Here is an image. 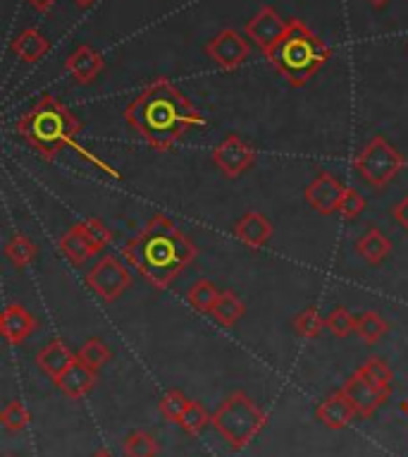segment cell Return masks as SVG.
I'll list each match as a JSON object with an SVG mask.
<instances>
[{
    "instance_id": "obj_16",
    "label": "cell",
    "mask_w": 408,
    "mask_h": 457,
    "mask_svg": "<svg viewBox=\"0 0 408 457\" xmlns=\"http://www.w3.org/2000/svg\"><path fill=\"white\" fill-rule=\"evenodd\" d=\"M103 58L101 53L94 51L89 44H82L77 51L69 53L65 61L67 75L72 77L77 84H94L103 72Z\"/></svg>"
},
{
    "instance_id": "obj_1",
    "label": "cell",
    "mask_w": 408,
    "mask_h": 457,
    "mask_svg": "<svg viewBox=\"0 0 408 457\" xmlns=\"http://www.w3.org/2000/svg\"><path fill=\"white\" fill-rule=\"evenodd\" d=\"M125 120L158 151L172 149L193 128H203L206 118L199 108L167 79H158L126 105Z\"/></svg>"
},
{
    "instance_id": "obj_14",
    "label": "cell",
    "mask_w": 408,
    "mask_h": 457,
    "mask_svg": "<svg viewBox=\"0 0 408 457\" xmlns=\"http://www.w3.org/2000/svg\"><path fill=\"white\" fill-rule=\"evenodd\" d=\"M356 407L351 403L344 390H337L332 395H327L318 407H315V417L322 427L332 428V431H342L349 427L354 417H356Z\"/></svg>"
},
{
    "instance_id": "obj_23",
    "label": "cell",
    "mask_w": 408,
    "mask_h": 457,
    "mask_svg": "<svg viewBox=\"0 0 408 457\" xmlns=\"http://www.w3.org/2000/svg\"><path fill=\"white\" fill-rule=\"evenodd\" d=\"M244 302L239 300L232 290H224V293L220 295V300H217L216 309H213L210 314H213V319H216L223 328H232V326H237V321L244 316Z\"/></svg>"
},
{
    "instance_id": "obj_36",
    "label": "cell",
    "mask_w": 408,
    "mask_h": 457,
    "mask_svg": "<svg viewBox=\"0 0 408 457\" xmlns=\"http://www.w3.org/2000/svg\"><path fill=\"white\" fill-rule=\"evenodd\" d=\"M31 8L37 10V12H41V15H45V12H51L53 5L58 3V0H27Z\"/></svg>"
},
{
    "instance_id": "obj_30",
    "label": "cell",
    "mask_w": 408,
    "mask_h": 457,
    "mask_svg": "<svg viewBox=\"0 0 408 457\" xmlns=\"http://www.w3.org/2000/svg\"><path fill=\"white\" fill-rule=\"evenodd\" d=\"M210 421H213V417L206 412V407L200 405V403H196V400H192L189 407H186V412L182 414V420H179V427L184 428L186 434L196 436L208 427Z\"/></svg>"
},
{
    "instance_id": "obj_15",
    "label": "cell",
    "mask_w": 408,
    "mask_h": 457,
    "mask_svg": "<svg viewBox=\"0 0 408 457\" xmlns=\"http://www.w3.org/2000/svg\"><path fill=\"white\" fill-rule=\"evenodd\" d=\"M273 223L267 220L260 211H246L244 216L239 218L234 228H232V233L237 237L239 242H244L246 247L251 249H263L267 242L273 240Z\"/></svg>"
},
{
    "instance_id": "obj_34",
    "label": "cell",
    "mask_w": 408,
    "mask_h": 457,
    "mask_svg": "<svg viewBox=\"0 0 408 457\" xmlns=\"http://www.w3.org/2000/svg\"><path fill=\"white\" fill-rule=\"evenodd\" d=\"M339 213H342L344 220H354L358 218L361 213L365 211V199L363 195L354 187H347L344 189V196H342V204H339Z\"/></svg>"
},
{
    "instance_id": "obj_9",
    "label": "cell",
    "mask_w": 408,
    "mask_h": 457,
    "mask_svg": "<svg viewBox=\"0 0 408 457\" xmlns=\"http://www.w3.org/2000/svg\"><path fill=\"white\" fill-rule=\"evenodd\" d=\"M256 161V151L251 144H246L241 137L230 135L224 137L223 142L213 149V163L217 165V170L227 178H239L244 175Z\"/></svg>"
},
{
    "instance_id": "obj_35",
    "label": "cell",
    "mask_w": 408,
    "mask_h": 457,
    "mask_svg": "<svg viewBox=\"0 0 408 457\" xmlns=\"http://www.w3.org/2000/svg\"><path fill=\"white\" fill-rule=\"evenodd\" d=\"M392 216H394V220L401 225V230H404V233H408V195L404 196V199H401L396 206H394Z\"/></svg>"
},
{
    "instance_id": "obj_24",
    "label": "cell",
    "mask_w": 408,
    "mask_h": 457,
    "mask_svg": "<svg viewBox=\"0 0 408 457\" xmlns=\"http://www.w3.org/2000/svg\"><path fill=\"white\" fill-rule=\"evenodd\" d=\"M5 256L10 259V263L15 266V269H24V266H29L34 259L38 256V247L34 242L22 233H15L5 242Z\"/></svg>"
},
{
    "instance_id": "obj_21",
    "label": "cell",
    "mask_w": 408,
    "mask_h": 457,
    "mask_svg": "<svg viewBox=\"0 0 408 457\" xmlns=\"http://www.w3.org/2000/svg\"><path fill=\"white\" fill-rule=\"evenodd\" d=\"M356 249L358 254L363 256L371 266H379V263L389 256V252H392V240H389L382 230H378V228H371V230L356 242Z\"/></svg>"
},
{
    "instance_id": "obj_31",
    "label": "cell",
    "mask_w": 408,
    "mask_h": 457,
    "mask_svg": "<svg viewBox=\"0 0 408 457\" xmlns=\"http://www.w3.org/2000/svg\"><path fill=\"white\" fill-rule=\"evenodd\" d=\"M189 403H192V400H189L182 390H170V393H165L163 400L158 403V410H160V414H163L165 420L179 424V420H182V414L186 412Z\"/></svg>"
},
{
    "instance_id": "obj_2",
    "label": "cell",
    "mask_w": 408,
    "mask_h": 457,
    "mask_svg": "<svg viewBox=\"0 0 408 457\" xmlns=\"http://www.w3.org/2000/svg\"><path fill=\"white\" fill-rule=\"evenodd\" d=\"M122 254L153 287L165 290L196 262L199 249L170 218L156 213L142 233L126 242Z\"/></svg>"
},
{
    "instance_id": "obj_41",
    "label": "cell",
    "mask_w": 408,
    "mask_h": 457,
    "mask_svg": "<svg viewBox=\"0 0 408 457\" xmlns=\"http://www.w3.org/2000/svg\"><path fill=\"white\" fill-rule=\"evenodd\" d=\"M5 457H15V455H5Z\"/></svg>"
},
{
    "instance_id": "obj_39",
    "label": "cell",
    "mask_w": 408,
    "mask_h": 457,
    "mask_svg": "<svg viewBox=\"0 0 408 457\" xmlns=\"http://www.w3.org/2000/svg\"><path fill=\"white\" fill-rule=\"evenodd\" d=\"M94 457H112V455H110V450L103 448V450H98V453Z\"/></svg>"
},
{
    "instance_id": "obj_6",
    "label": "cell",
    "mask_w": 408,
    "mask_h": 457,
    "mask_svg": "<svg viewBox=\"0 0 408 457\" xmlns=\"http://www.w3.org/2000/svg\"><path fill=\"white\" fill-rule=\"evenodd\" d=\"M406 158L396 146L387 142L385 137H372L363 149L358 151L354 168L372 187H385L404 170Z\"/></svg>"
},
{
    "instance_id": "obj_13",
    "label": "cell",
    "mask_w": 408,
    "mask_h": 457,
    "mask_svg": "<svg viewBox=\"0 0 408 457\" xmlns=\"http://www.w3.org/2000/svg\"><path fill=\"white\" fill-rule=\"evenodd\" d=\"M96 383H98V371L86 367L79 357H77V360L72 361V364H69V367H67L58 378H55L58 390L65 397H69V400H82V397H86L91 390H94Z\"/></svg>"
},
{
    "instance_id": "obj_25",
    "label": "cell",
    "mask_w": 408,
    "mask_h": 457,
    "mask_svg": "<svg viewBox=\"0 0 408 457\" xmlns=\"http://www.w3.org/2000/svg\"><path fill=\"white\" fill-rule=\"evenodd\" d=\"M356 371H361V374L372 383V386H378V388L389 390V393H392L394 371L389 369V364H387L382 357H368V360L356 369Z\"/></svg>"
},
{
    "instance_id": "obj_17",
    "label": "cell",
    "mask_w": 408,
    "mask_h": 457,
    "mask_svg": "<svg viewBox=\"0 0 408 457\" xmlns=\"http://www.w3.org/2000/svg\"><path fill=\"white\" fill-rule=\"evenodd\" d=\"M37 330V319L22 304H8L0 316V333L10 345H20Z\"/></svg>"
},
{
    "instance_id": "obj_27",
    "label": "cell",
    "mask_w": 408,
    "mask_h": 457,
    "mask_svg": "<svg viewBox=\"0 0 408 457\" xmlns=\"http://www.w3.org/2000/svg\"><path fill=\"white\" fill-rule=\"evenodd\" d=\"M77 357H79L86 367L98 371V369L105 367V364L110 361V350H108V345H105L101 337H89V340L79 347Z\"/></svg>"
},
{
    "instance_id": "obj_33",
    "label": "cell",
    "mask_w": 408,
    "mask_h": 457,
    "mask_svg": "<svg viewBox=\"0 0 408 457\" xmlns=\"http://www.w3.org/2000/svg\"><path fill=\"white\" fill-rule=\"evenodd\" d=\"M0 421H3V427L8 428V431H12V434L24 431L27 424H29V410H27L22 403L12 400V403H8L5 410L0 412Z\"/></svg>"
},
{
    "instance_id": "obj_26",
    "label": "cell",
    "mask_w": 408,
    "mask_h": 457,
    "mask_svg": "<svg viewBox=\"0 0 408 457\" xmlns=\"http://www.w3.org/2000/svg\"><path fill=\"white\" fill-rule=\"evenodd\" d=\"M160 445H158L156 436H151L149 431H134L126 436L122 453L125 457H156Z\"/></svg>"
},
{
    "instance_id": "obj_7",
    "label": "cell",
    "mask_w": 408,
    "mask_h": 457,
    "mask_svg": "<svg viewBox=\"0 0 408 457\" xmlns=\"http://www.w3.org/2000/svg\"><path fill=\"white\" fill-rule=\"evenodd\" d=\"M86 285L101 300L110 304L126 293V287L132 285V273L118 256L108 254L86 273Z\"/></svg>"
},
{
    "instance_id": "obj_32",
    "label": "cell",
    "mask_w": 408,
    "mask_h": 457,
    "mask_svg": "<svg viewBox=\"0 0 408 457\" xmlns=\"http://www.w3.org/2000/svg\"><path fill=\"white\" fill-rule=\"evenodd\" d=\"M327 328L332 330L337 337H347L351 333H356V326H358V319L351 314L347 307H337L332 314L327 316Z\"/></svg>"
},
{
    "instance_id": "obj_5",
    "label": "cell",
    "mask_w": 408,
    "mask_h": 457,
    "mask_svg": "<svg viewBox=\"0 0 408 457\" xmlns=\"http://www.w3.org/2000/svg\"><path fill=\"white\" fill-rule=\"evenodd\" d=\"M210 424L232 448L241 450L263 431L267 424V414L246 393L237 390L217 407Z\"/></svg>"
},
{
    "instance_id": "obj_10",
    "label": "cell",
    "mask_w": 408,
    "mask_h": 457,
    "mask_svg": "<svg viewBox=\"0 0 408 457\" xmlns=\"http://www.w3.org/2000/svg\"><path fill=\"white\" fill-rule=\"evenodd\" d=\"M287 27H290V22H284L282 17L277 15L275 8L263 5V8L246 22L244 31L246 37L251 38L253 44L258 46L260 51L267 55V53L273 51V48L282 41V37L287 34Z\"/></svg>"
},
{
    "instance_id": "obj_3",
    "label": "cell",
    "mask_w": 408,
    "mask_h": 457,
    "mask_svg": "<svg viewBox=\"0 0 408 457\" xmlns=\"http://www.w3.org/2000/svg\"><path fill=\"white\" fill-rule=\"evenodd\" d=\"M15 132L37 151L44 161L58 158L67 146H75L77 135L82 132V122L51 94H45L31 111H27L15 122Z\"/></svg>"
},
{
    "instance_id": "obj_29",
    "label": "cell",
    "mask_w": 408,
    "mask_h": 457,
    "mask_svg": "<svg viewBox=\"0 0 408 457\" xmlns=\"http://www.w3.org/2000/svg\"><path fill=\"white\" fill-rule=\"evenodd\" d=\"M325 326L327 321L320 316V312L315 307H306L304 312H298V314L294 316V330H297L301 337H306V340L318 337Z\"/></svg>"
},
{
    "instance_id": "obj_28",
    "label": "cell",
    "mask_w": 408,
    "mask_h": 457,
    "mask_svg": "<svg viewBox=\"0 0 408 457\" xmlns=\"http://www.w3.org/2000/svg\"><path fill=\"white\" fill-rule=\"evenodd\" d=\"M387 330H389V326H387V321L378 314V312L368 309V312H363V314L358 316L356 333L361 336V340H365V343H378Z\"/></svg>"
},
{
    "instance_id": "obj_18",
    "label": "cell",
    "mask_w": 408,
    "mask_h": 457,
    "mask_svg": "<svg viewBox=\"0 0 408 457\" xmlns=\"http://www.w3.org/2000/svg\"><path fill=\"white\" fill-rule=\"evenodd\" d=\"M60 252L67 256V262L75 263V266H82L91 259V256L101 252V249L94 245L86 230H84L82 223H77L75 228H69L62 237H60Z\"/></svg>"
},
{
    "instance_id": "obj_40",
    "label": "cell",
    "mask_w": 408,
    "mask_h": 457,
    "mask_svg": "<svg viewBox=\"0 0 408 457\" xmlns=\"http://www.w3.org/2000/svg\"><path fill=\"white\" fill-rule=\"evenodd\" d=\"M401 410H404V412L408 414V397H406V400H404V403H401Z\"/></svg>"
},
{
    "instance_id": "obj_12",
    "label": "cell",
    "mask_w": 408,
    "mask_h": 457,
    "mask_svg": "<svg viewBox=\"0 0 408 457\" xmlns=\"http://www.w3.org/2000/svg\"><path fill=\"white\" fill-rule=\"evenodd\" d=\"M344 189L347 187H342L339 180H337L332 173H318L315 175V180L306 187L304 196H306V202L311 204L313 209L318 211V213L330 216V213H334V211L339 209Z\"/></svg>"
},
{
    "instance_id": "obj_22",
    "label": "cell",
    "mask_w": 408,
    "mask_h": 457,
    "mask_svg": "<svg viewBox=\"0 0 408 457\" xmlns=\"http://www.w3.org/2000/svg\"><path fill=\"white\" fill-rule=\"evenodd\" d=\"M220 287H217L213 280H206V278H200L196 283L192 285V290L186 295V300L192 304L196 312H203V314H210L213 309H216L217 300H220Z\"/></svg>"
},
{
    "instance_id": "obj_4",
    "label": "cell",
    "mask_w": 408,
    "mask_h": 457,
    "mask_svg": "<svg viewBox=\"0 0 408 457\" xmlns=\"http://www.w3.org/2000/svg\"><path fill=\"white\" fill-rule=\"evenodd\" d=\"M265 58L287 79V84L306 87L325 68V62L332 58V51L304 22L291 20L282 41Z\"/></svg>"
},
{
    "instance_id": "obj_11",
    "label": "cell",
    "mask_w": 408,
    "mask_h": 457,
    "mask_svg": "<svg viewBox=\"0 0 408 457\" xmlns=\"http://www.w3.org/2000/svg\"><path fill=\"white\" fill-rule=\"evenodd\" d=\"M342 390L347 393V397H349L351 403H354V407H356V412L361 414V417H372L375 410H378L379 405H385L387 400H389V395H392L389 390H382L378 388V386H372L361 371L349 376Z\"/></svg>"
},
{
    "instance_id": "obj_37",
    "label": "cell",
    "mask_w": 408,
    "mask_h": 457,
    "mask_svg": "<svg viewBox=\"0 0 408 457\" xmlns=\"http://www.w3.org/2000/svg\"><path fill=\"white\" fill-rule=\"evenodd\" d=\"M368 3H371L372 8H378V10H382L387 5V3H389V0H368Z\"/></svg>"
},
{
    "instance_id": "obj_8",
    "label": "cell",
    "mask_w": 408,
    "mask_h": 457,
    "mask_svg": "<svg viewBox=\"0 0 408 457\" xmlns=\"http://www.w3.org/2000/svg\"><path fill=\"white\" fill-rule=\"evenodd\" d=\"M206 55L223 70H237L251 58V46L241 31L223 29L216 34V38H210V44L206 46Z\"/></svg>"
},
{
    "instance_id": "obj_20",
    "label": "cell",
    "mask_w": 408,
    "mask_h": 457,
    "mask_svg": "<svg viewBox=\"0 0 408 457\" xmlns=\"http://www.w3.org/2000/svg\"><path fill=\"white\" fill-rule=\"evenodd\" d=\"M75 360V353H72L62 340H53V343H48V345L37 354L38 369H41L44 374L51 376L53 381H55V378H58V376Z\"/></svg>"
},
{
    "instance_id": "obj_19",
    "label": "cell",
    "mask_w": 408,
    "mask_h": 457,
    "mask_svg": "<svg viewBox=\"0 0 408 457\" xmlns=\"http://www.w3.org/2000/svg\"><path fill=\"white\" fill-rule=\"evenodd\" d=\"M12 53L22 62H38L44 58L45 53L51 51V41L37 29V27H29V29L20 31L15 38H12Z\"/></svg>"
},
{
    "instance_id": "obj_38",
    "label": "cell",
    "mask_w": 408,
    "mask_h": 457,
    "mask_svg": "<svg viewBox=\"0 0 408 457\" xmlns=\"http://www.w3.org/2000/svg\"><path fill=\"white\" fill-rule=\"evenodd\" d=\"M75 3H77V5H79V8H89L94 0H75Z\"/></svg>"
}]
</instances>
